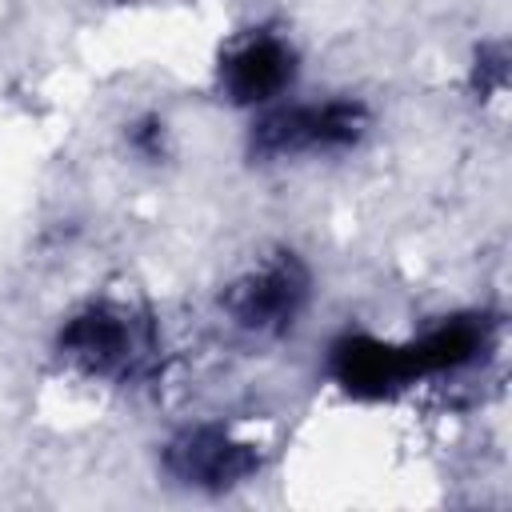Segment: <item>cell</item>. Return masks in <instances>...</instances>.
Returning a JSON list of instances; mask_svg holds the SVG:
<instances>
[{
    "instance_id": "obj_4",
    "label": "cell",
    "mask_w": 512,
    "mask_h": 512,
    "mask_svg": "<svg viewBox=\"0 0 512 512\" xmlns=\"http://www.w3.org/2000/svg\"><path fill=\"white\" fill-rule=\"evenodd\" d=\"M292 80V52L276 36H252L244 40L224 64H220V84L236 104H256L276 96Z\"/></svg>"
},
{
    "instance_id": "obj_6",
    "label": "cell",
    "mask_w": 512,
    "mask_h": 512,
    "mask_svg": "<svg viewBox=\"0 0 512 512\" xmlns=\"http://www.w3.org/2000/svg\"><path fill=\"white\" fill-rule=\"evenodd\" d=\"M60 348L72 360H80L88 372H120L136 356L132 324L120 312H108V308H88L84 316H76L64 328Z\"/></svg>"
},
{
    "instance_id": "obj_3",
    "label": "cell",
    "mask_w": 512,
    "mask_h": 512,
    "mask_svg": "<svg viewBox=\"0 0 512 512\" xmlns=\"http://www.w3.org/2000/svg\"><path fill=\"white\" fill-rule=\"evenodd\" d=\"M168 468L184 480V484H200V488H224L244 480L256 468V456L248 444H232L224 432L216 428H196L184 440L172 444L168 452Z\"/></svg>"
},
{
    "instance_id": "obj_7",
    "label": "cell",
    "mask_w": 512,
    "mask_h": 512,
    "mask_svg": "<svg viewBox=\"0 0 512 512\" xmlns=\"http://www.w3.org/2000/svg\"><path fill=\"white\" fill-rule=\"evenodd\" d=\"M484 344V332L472 320H448L440 328H432L428 336H420L408 348V364L412 372H444V368H460L468 364Z\"/></svg>"
},
{
    "instance_id": "obj_1",
    "label": "cell",
    "mask_w": 512,
    "mask_h": 512,
    "mask_svg": "<svg viewBox=\"0 0 512 512\" xmlns=\"http://www.w3.org/2000/svg\"><path fill=\"white\" fill-rule=\"evenodd\" d=\"M368 116L352 100H332V104H296V108H276L260 120L252 148L260 156H296V152H332L348 148L360 140Z\"/></svg>"
},
{
    "instance_id": "obj_5",
    "label": "cell",
    "mask_w": 512,
    "mask_h": 512,
    "mask_svg": "<svg viewBox=\"0 0 512 512\" xmlns=\"http://www.w3.org/2000/svg\"><path fill=\"white\" fill-rule=\"evenodd\" d=\"M332 372L352 396H384L416 376L408 364V348H392V344H380L368 336H352V340L336 344Z\"/></svg>"
},
{
    "instance_id": "obj_2",
    "label": "cell",
    "mask_w": 512,
    "mask_h": 512,
    "mask_svg": "<svg viewBox=\"0 0 512 512\" xmlns=\"http://www.w3.org/2000/svg\"><path fill=\"white\" fill-rule=\"evenodd\" d=\"M304 292H308L304 268L284 256V260H272L260 272L244 276L228 292V312L236 316V324H244L252 332H280L300 312Z\"/></svg>"
}]
</instances>
